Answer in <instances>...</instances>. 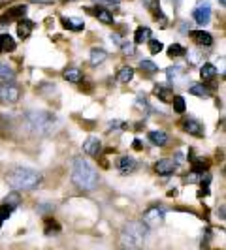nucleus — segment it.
Masks as SVG:
<instances>
[{
  "label": "nucleus",
  "mask_w": 226,
  "mask_h": 250,
  "mask_svg": "<svg viewBox=\"0 0 226 250\" xmlns=\"http://www.w3.org/2000/svg\"><path fill=\"white\" fill-rule=\"evenodd\" d=\"M59 125V119L49 111H40V109H32V111L25 113V126L34 134V136H51Z\"/></svg>",
  "instance_id": "nucleus-1"
},
{
  "label": "nucleus",
  "mask_w": 226,
  "mask_h": 250,
  "mask_svg": "<svg viewBox=\"0 0 226 250\" xmlns=\"http://www.w3.org/2000/svg\"><path fill=\"white\" fill-rule=\"evenodd\" d=\"M72 183L81 192H92L94 188L98 187V173L87 160L77 156L74 164H72Z\"/></svg>",
  "instance_id": "nucleus-2"
},
{
  "label": "nucleus",
  "mask_w": 226,
  "mask_h": 250,
  "mask_svg": "<svg viewBox=\"0 0 226 250\" xmlns=\"http://www.w3.org/2000/svg\"><path fill=\"white\" fill-rule=\"evenodd\" d=\"M6 181L15 192H28V190H34L42 183V173L36 169L19 166L6 173Z\"/></svg>",
  "instance_id": "nucleus-3"
},
{
  "label": "nucleus",
  "mask_w": 226,
  "mask_h": 250,
  "mask_svg": "<svg viewBox=\"0 0 226 250\" xmlns=\"http://www.w3.org/2000/svg\"><path fill=\"white\" fill-rule=\"evenodd\" d=\"M147 239V226L143 222H128L121 229V247L123 249H139L145 245Z\"/></svg>",
  "instance_id": "nucleus-4"
},
{
  "label": "nucleus",
  "mask_w": 226,
  "mask_h": 250,
  "mask_svg": "<svg viewBox=\"0 0 226 250\" xmlns=\"http://www.w3.org/2000/svg\"><path fill=\"white\" fill-rule=\"evenodd\" d=\"M21 98V88L17 87L12 81H4L0 83V104H6V105H13L17 104Z\"/></svg>",
  "instance_id": "nucleus-5"
},
{
  "label": "nucleus",
  "mask_w": 226,
  "mask_h": 250,
  "mask_svg": "<svg viewBox=\"0 0 226 250\" xmlns=\"http://www.w3.org/2000/svg\"><path fill=\"white\" fill-rule=\"evenodd\" d=\"M192 15H194V21L198 25H207L211 21V6H209V2L207 0H198Z\"/></svg>",
  "instance_id": "nucleus-6"
},
{
  "label": "nucleus",
  "mask_w": 226,
  "mask_h": 250,
  "mask_svg": "<svg viewBox=\"0 0 226 250\" xmlns=\"http://www.w3.org/2000/svg\"><path fill=\"white\" fill-rule=\"evenodd\" d=\"M141 222L147 226V228H158V226H162V222H164V211L160 207H151V209H147V211L143 213Z\"/></svg>",
  "instance_id": "nucleus-7"
},
{
  "label": "nucleus",
  "mask_w": 226,
  "mask_h": 250,
  "mask_svg": "<svg viewBox=\"0 0 226 250\" xmlns=\"http://www.w3.org/2000/svg\"><path fill=\"white\" fill-rule=\"evenodd\" d=\"M100 149H102V141L98 138H94V136L87 138L85 143H83V150H85V154H89V156H98Z\"/></svg>",
  "instance_id": "nucleus-8"
},
{
  "label": "nucleus",
  "mask_w": 226,
  "mask_h": 250,
  "mask_svg": "<svg viewBox=\"0 0 226 250\" xmlns=\"http://www.w3.org/2000/svg\"><path fill=\"white\" fill-rule=\"evenodd\" d=\"M176 162L174 160H170V158H164V160H158L157 166H155V171L158 173V175H172L174 171H176Z\"/></svg>",
  "instance_id": "nucleus-9"
},
{
  "label": "nucleus",
  "mask_w": 226,
  "mask_h": 250,
  "mask_svg": "<svg viewBox=\"0 0 226 250\" xmlns=\"http://www.w3.org/2000/svg\"><path fill=\"white\" fill-rule=\"evenodd\" d=\"M190 38H192L198 45H205V47L213 45V36H211L209 32H205V30H192V32H190Z\"/></svg>",
  "instance_id": "nucleus-10"
},
{
  "label": "nucleus",
  "mask_w": 226,
  "mask_h": 250,
  "mask_svg": "<svg viewBox=\"0 0 226 250\" xmlns=\"http://www.w3.org/2000/svg\"><path fill=\"white\" fill-rule=\"evenodd\" d=\"M117 167H119V171L121 173H132L136 167H138V164H136V160L132 158V156H121L119 158V162H117Z\"/></svg>",
  "instance_id": "nucleus-11"
},
{
  "label": "nucleus",
  "mask_w": 226,
  "mask_h": 250,
  "mask_svg": "<svg viewBox=\"0 0 226 250\" xmlns=\"http://www.w3.org/2000/svg\"><path fill=\"white\" fill-rule=\"evenodd\" d=\"M183 128H185V132L196 136V138H203V126H202L198 121H194V119H187V121L183 123Z\"/></svg>",
  "instance_id": "nucleus-12"
},
{
  "label": "nucleus",
  "mask_w": 226,
  "mask_h": 250,
  "mask_svg": "<svg viewBox=\"0 0 226 250\" xmlns=\"http://www.w3.org/2000/svg\"><path fill=\"white\" fill-rule=\"evenodd\" d=\"M149 141L157 147H164L168 143V134L162 130H153V132H149Z\"/></svg>",
  "instance_id": "nucleus-13"
},
{
  "label": "nucleus",
  "mask_w": 226,
  "mask_h": 250,
  "mask_svg": "<svg viewBox=\"0 0 226 250\" xmlns=\"http://www.w3.org/2000/svg\"><path fill=\"white\" fill-rule=\"evenodd\" d=\"M108 59V53L100 47H94V49H90V57H89V62L92 64V66H98L102 64L104 61Z\"/></svg>",
  "instance_id": "nucleus-14"
},
{
  "label": "nucleus",
  "mask_w": 226,
  "mask_h": 250,
  "mask_svg": "<svg viewBox=\"0 0 226 250\" xmlns=\"http://www.w3.org/2000/svg\"><path fill=\"white\" fill-rule=\"evenodd\" d=\"M63 25H64V28L74 30V32H79V30H83V28H85V23H83L81 19H75V17H64Z\"/></svg>",
  "instance_id": "nucleus-15"
},
{
  "label": "nucleus",
  "mask_w": 226,
  "mask_h": 250,
  "mask_svg": "<svg viewBox=\"0 0 226 250\" xmlns=\"http://www.w3.org/2000/svg\"><path fill=\"white\" fill-rule=\"evenodd\" d=\"M151 40V28L147 26H139L134 32V42L136 43H143V42H149Z\"/></svg>",
  "instance_id": "nucleus-16"
},
{
  "label": "nucleus",
  "mask_w": 226,
  "mask_h": 250,
  "mask_svg": "<svg viewBox=\"0 0 226 250\" xmlns=\"http://www.w3.org/2000/svg\"><path fill=\"white\" fill-rule=\"evenodd\" d=\"M155 94L158 96V100L162 102H172V98H174V92L168 87H164V85H157L155 87Z\"/></svg>",
  "instance_id": "nucleus-17"
},
{
  "label": "nucleus",
  "mask_w": 226,
  "mask_h": 250,
  "mask_svg": "<svg viewBox=\"0 0 226 250\" xmlns=\"http://www.w3.org/2000/svg\"><path fill=\"white\" fill-rule=\"evenodd\" d=\"M92 13L100 19L102 23H106V25H113V15L108 10H104V8H90Z\"/></svg>",
  "instance_id": "nucleus-18"
},
{
  "label": "nucleus",
  "mask_w": 226,
  "mask_h": 250,
  "mask_svg": "<svg viewBox=\"0 0 226 250\" xmlns=\"http://www.w3.org/2000/svg\"><path fill=\"white\" fill-rule=\"evenodd\" d=\"M63 75H64V79L70 81V83H79V81L83 79L81 70H77V68H68V70H64Z\"/></svg>",
  "instance_id": "nucleus-19"
},
{
  "label": "nucleus",
  "mask_w": 226,
  "mask_h": 250,
  "mask_svg": "<svg viewBox=\"0 0 226 250\" xmlns=\"http://www.w3.org/2000/svg\"><path fill=\"white\" fill-rule=\"evenodd\" d=\"M13 77H15V72H13L12 66L0 61V79L2 81H12Z\"/></svg>",
  "instance_id": "nucleus-20"
},
{
  "label": "nucleus",
  "mask_w": 226,
  "mask_h": 250,
  "mask_svg": "<svg viewBox=\"0 0 226 250\" xmlns=\"http://www.w3.org/2000/svg\"><path fill=\"white\" fill-rule=\"evenodd\" d=\"M200 75L203 81H209V79H213L215 75H217V68H215V64H203L200 70Z\"/></svg>",
  "instance_id": "nucleus-21"
},
{
  "label": "nucleus",
  "mask_w": 226,
  "mask_h": 250,
  "mask_svg": "<svg viewBox=\"0 0 226 250\" xmlns=\"http://www.w3.org/2000/svg\"><path fill=\"white\" fill-rule=\"evenodd\" d=\"M15 42L12 40V36H8V34H0V51H15Z\"/></svg>",
  "instance_id": "nucleus-22"
},
{
  "label": "nucleus",
  "mask_w": 226,
  "mask_h": 250,
  "mask_svg": "<svg viewBox=\"0 0 226 250\" xmlns=\"http://www.w3.org/2000/svg\"><path fill=\"white\" fill-rule=\"evenodd\" d=\"M132 77H134V68H130V66H123V68L119 70V74H117V79H119L121 83L132 81Z\"/></svg>",
  "instance_id": "nucleus-23"
},
{
  "label": "nucleus",
  "mask_w": 226,
  "mask_h": 250,
  "mask_svg": "<svg viewBox=\"0 0 226 250\" xmlns=\"http://www.w3.org/2000/svg\"><path fill=\"white\" fill-rule=\"evenodd\" d=\"M32 28H34V25H32L30 21H21V23H19V28H17V32H19V36L21 38H28L30 36V32H32Z\"/></svg>",
  "instance_id": "nucleus-24"
},
{
  "label": "nucleus",
  "mask_w": 226,
  "mask_h": 250,
  "mask_svg": "<svg viewBox=\"0 0 226 250\" xmlns=\"http://www.w3.org/2000/svg\"><path fill=\"white\" fill-rule=\"evenodd\" d=\"M26 13V6H15V8H12L10 12L6 13V17L8 19H19V17H25Z\"/></svg>",
  "instance_id": "nucleus-25"
},
{
  "label": "nucleus",
  "mask_w": 226,
  "mask_h": 250,
  "mask_svg": "<svg viewBox=\"0 0 226 250\" xmlns=\"http://www.w3.org/2000/svg\"><path fill=\"white\" fill-rule=\"evenodd\" d=\"M183 74H185V72H183V68H181V66H172V68H168V70H166V75H168V79H170V81H177Z\"/></svg>",
  "instance_id": "nucleus-26"
},
{
  "label": "nucleus",
  "mask_w": 226,
  "mask_h": 250,
  "mask_svg": "<svg viewBox=\"0 0 226 250\" xmlns=\"http://www.w3.org/2000/svg\"><path fill=\"white\" fill-rule=\"evenodd\" d=\"M168 55L170 57H183V55H187V49L183 45H179V43H172L168 47Z\"/></svg>",
  "instance_id": "nucleus-27"
},
{
  "label": "nucleus",
  "mask_w": 226,
  "mask_h": 250,
  "mask_svg": "<svg viewBox=\"0 0 226 250\" xmlns=\"http://www.w3.org/2000/svg\"><path fill=\"white\" fill-rule=\"evenodd\" d=\"M139 68H141L143 72H147V74H157V72H158V66L155 62H151V61H141V62H139Z\"/></svg>",
  "instance_id": "nucleus-28"
},
{
  "label": "nucleus",
  "mask_w": 226,
  "mask_h": 250,
  "mask_svg": "<svg viewBox=\"0 0 226 250\" xmlns=\"http://www.w3.org/2000/svg\"><path fill=\"white\" fill-rule=\"evenodd\" d=\"M172 104H174V109H176L177 113H185V109H187V104H185V100H183L181 96H174V98H172Z\"/></svg>",
  "instance_id": "nucleus-29"
},
{
  "label": "nucleus",
  "mask_w": 226,
  "mask_h": 250,
  "mask_svg": "<svg viewBox=\"0 0 226 250\" xmlns=\"http://www.w3.org/2000/svg\"><path fill=\"white\" fill-rule=\"evenodd\" d=\"M188 92L190 94H196V96H207L209 94L207 87H203V85H192V87L188 88Z\"/></svg>",
  "instance_id": "nucleus-30"
},
{
  "label": "nucleus",
  "mask_w": 226,
  "mask_h": 250,
  "mask_svg": "<svg viewBox=\"0 0 226 250\" xmlns=\"http://www.w3.org/2000/svg\"><path fill=\"white\" fill-rule=\"evenodd\" d=\"M162 43L158 42V40H149V51L153 53V55H158L160 51H162Z\"/></svg>",
  "instance_id": "nucleus-31"
},
{
  "label": "nucleus",
  "mask_w": 226,
  "mask_h": 250,
  "mask_svg": "<svg viewBox=\"0 0 226 250\" xmlns=\"http://www.w3.org/2000/svg\"><path fill=\"white\" fill-rule=\"evenodd\" d=\"M12 205H10V207H8V205H6V207H2V209H0V226L4 224V220H8V216H10V213H12Z\"/></svg>",
  "instance_id": "nucleus-32"
},
{
  "label": "nucleus",
  "mask_w": 226,
  "mask_h": 250,
  "mask_svg": "<svg viewBox=\"0 0 226 250\" xmlns=\"http://www.w3.org/2000/svg\"><path fill=\"white\" fill-rule=\"evenodd\" d=\"M17 203H19V198H17V194H12L10 198H6V205H12V207H17Z\"/></svg>",
  "instance_id": "nucleus-33"
},
{
  "label": "nucleus",
  "mask_w": 226,
  "mask_h": 250,
  "mask_svg": "<svg viewBox=\"0 0 226 250\" xmlns=\"http://www.w3.org/2000/svg\"><path fill=\"white\" fill-rule=\"evenodd\" d=\"M143 4H145L149 10H157V8H158V0H143Z\"/></svg>",
  "instance_id": "nucleus-34"
},
{
  "label": "nucleus",
  "mask_w": 226,
  "mask_h": 250,
  "mask_svg": "<svg viewBox=\"0 0 226 250\" xmlns=\"http://www.w3.org/2000/svg\"><path fill=\"white\" fill-rule=\"evenodd\" d=\"M98 4H119V0H94Z\"/></svg>",
  "instance_id": "nucleus-35"
},
{
  "label": "nucleus",
  "mask_w": 226,
  "mask_h": 250,
  "mask_svg": "<svg viewBox=\"0 0 226 250\" xmlns=\"http://www.w3.org/2000/svg\"><path fill=\"white\" fill-rule=\"evenodd\" d=\"M134 149H141V141L139 139H134Z\"/></svg>",
  "instance_id": "nucleus-36"
},
{
  "label": "nucleus",
  "mask_w": 226,
  "mask_h": 250,
  "mask_svg": "<svg viewBox=\"0 0 226 250\" xmlns=\"http://www.w3.org/2000/svg\"><path fill=\"white\" fill-rule=\"evenodd\" d=\"M221 2V6H226V0H219Z\"/></svg>",
  "instance_id": "nucleus-37"
},
{
  "label": "nucleus",
  "mask_w": 226,
  "mask_h": 250,
  "mask_svg": "<svg viewBox=\"0 0 226 250\" xmlns=\"http://www.w3.org/2000/svg\"><path fill=\"white\" fill-rule=\"evenodd\" d=\"M176 2H179V0H176Z\"/></svg>",
  "instance_id": "nucleus-38"
}]
</instances>
